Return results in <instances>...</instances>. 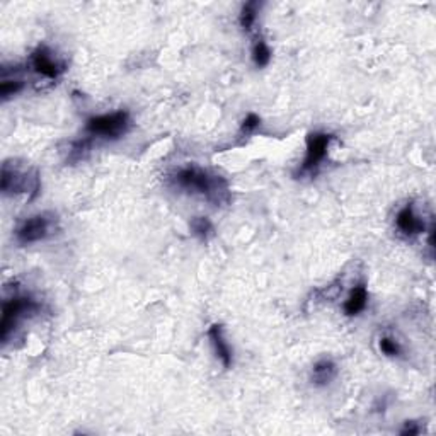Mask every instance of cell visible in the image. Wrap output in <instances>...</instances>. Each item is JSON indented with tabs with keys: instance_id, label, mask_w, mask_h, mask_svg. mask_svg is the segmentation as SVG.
<instances>
[{
	"instance_id": "6da1fadb",
	"label": "cell",
	"mask_w": 436,
	"mask_h": 436,
	"mask_svg": "<svg viewBox=\"0 0 436 436\" xmlns=\"http://www.w3.org/2000/svg\"><path fill=\"white\" fill-rule=\"evenodd\" d=\"M169 181L174 188L183 189L189 194H200L215 206L227 205L230 201V188L227 179L194 164L179 167L178 171L172 172Z\"/></svg>"
},
{
	"instance_id": "7a4b0ae2",
	"label": "cell",
	"mask_w": 436,
	"mask_h": 436,
	"mask_svg": "<svg viewBox=\"0 0 436 436\" xmlns=\"http://www.w3.org/2000/svg\"><path fill=\"white\" fill-rule=\"evenodd\" d=\"M40 309L41 305L36 300L26 295H14L4 302L2 321H0V339H2V343H7L9 336L16 329L17 324L28 315L36 314Z\"/></svg>"
},
{
	"instance_id": "3957f363",
	"label": "cell",
	"mask_w": 436,
	"mask_h": 436,
	"mask_svg": "<svg viewBox=\"0 0 436 436\" xmlns=\"http://www.w3.org/2000/svg\"><path fill=\"white\" fill-rule=\"evenodd\" d=\"M132 119H129L128 111H115L110 115L92 116L85 123V132L90 137L105 138V140H118L123 135H127Z\"/></svg>"
},
{
	"instance_id": "277c9868",
	"label": "cell",
	"mask_w": 436,
	"mask_h": 436,
	"mask_svg": "<svg viewBox=\"0 0 436 436\" xmlns=\"http://www.w3.org/2000/svg\"><path fill=\"white\" fill-rule=\"evenodd\" d=\"M57 217L48 213H38L26 218L16 230V240L21 245L43 243L57 230Z\"/></svg>"
},
{
	"instance_id": "5b68a950",
	"label": "cell",
	"mask_w": 436,
	"mask_h": 436,
	"mask_svg": "<svg viewBox=\"0 0 436 436\" xmlns=\"http://www.w3.org/2000/svg\"><path fill=\"white\" fill-rule=\"evenodd\" d=\"M0 191L6 196L14 193H33V196H36L40 191L38 172H21L6 162L2 166V174H0Z\"/></svg>"
},
{
	"instance_id": "8992f818",
	"label": "cell",
	"mask_w": 436,
	"mask_h": 436,
	"mask_svg": "<svg viewBox=\"0 0 436 436\" xmlns=\"http://www.w3.org/2000/svg\"><path fill=\"white\" fill-rule=\"evenodd\" d=\"M332 142V135L322 132H314L307 135V150L304 162L300 166V174H315L326 159L327 150Z\"/></svg>"
},
{
	"instance_id": "52a82bcc",
	"label": "cell",
	"mask_w": 436,
	"mask_h": 436,
	"mask_svg": "<svg viewBox=\"0 0 436 436\" xmlns=\"http://www.w3.org/2000/svg\"><path fill=\"white\" fill-rule=\"evenodd\" d=\"M29 65H31V68L38 75L50 80L58 79V77L67 70V65L55 57L53 51L45 45H40L33 51L31 58H29Z\"/></svg>"
},
{
	"instance_id": "ba28073f",
	"label": "cell",
	"mask_w": 436,
	"mask_h": 436,
	"mask_svg": "<svg viewBox=\"0 0 436 436\" xmlns=\"http://www.w3.org/2000/svg\"><path fill=\"white\" fill-rule=\"evenodd\" d=\"M208 339L213 346L215 355L220 361H222L223 368H230L234 363V353H232L230 344L227 343L225 336H223V327L222 324H213L208 329Z\"/></svg>"
},
{
	"instance_id": "9c48e42d",
	"label": "cell",
	"mask_w": 436,
	"mask_h": 436,
	"mask_svg": "<svg viewBox=\"0 0 436 436\" xmlns=\"http://www.w3.org/2000/svg\"><path fill=\"white\" fill-rule=\"evenodd\" d=\"M395 227L400 234H404L408 237H414V235H420L421 232L425 230V222L418 217L416 211H414V206L409 203V205L403 206V208L399 210V213H397Z\"/></svg>"
},
{
	"instance_id": "30bf717a",
	"label": "cell",
	"mask_w": 436,
	"mask_h": 436,
	"mask_svg": "<svg viewBox=\"0 0 436 436\" xmlns=\"http://www.w3.org/2000/svg\"><path fill=\"white\" fill-rule=\"evenodd\" d=\"M338 377V365L331 360V358H322V360L315 361L312 366V373H310V382L315 387H326Z\"/></svg>"
},
{
	"instance_id": "8fae6325",
	"label": "cell",
	"mask_w": 436,
	"mask_h": 436,
	"mask_svg": "<svg viewBox=\"0 0 436 436\" xmlns=\"http://www.w3.org/2000/svg\"><path fill=\"white\" fill-rule=\"evenodd\" d=\"M366 305H368V290H366L365 283H360L353 288L348 299L344 300L343 310L348 317H355V315L363 312Z\"/></svg>"
},
{
	"instance_id": "7c38bea8",
	"label": "cell",
	"mask_w": 436,
	"mask_h": 436,
	"mask_svg": "<svg viewBox=\"0 0 436 436\" xmlns=\"http://www.w3.org/2000/svg\"><path fill=\"white\" fill-rule=\"evenodd\" d=\"M259 9H261V4L256 2V0H250V2H245L244 6H243V9H240L239 24H240V28H243L245 33L252 31L254 24H256V21H257Z\"/></svg>"
},
{
	"instance_id": "4fadbf2b",
	"label": "cell",
	"mask_w": 436,
	"mask_h": 436,
	"mask_svg": "<svg viewBox=\"0 0 436 436\" xmlns=\"http://www.w3.org/2000/svg\"><path fill=\"white\" fill-rule=\"evenodd\" d=\"M271 57H273V53H271V48L267 46V43L262 40L261 36L256 38L254 40L252 45V62L256 65L257 68H265L270 65Z\"/></svg>"
},
{
	"instance_id": "5bb4252c",
	"label": "cell",
	"mask_w": 436,
	"mask_h": 436,
	"mask_svg": "<svg viewBox=\"0 0 436 436\" xmlns=\"http://www.w3.org/2000/svg\"><path fill=\"white\" fill-rule=\"evenodd\" d=\"M189 230H191V234L196 237V239H200L201 243H206V240L213 235V225H211V222L206 217L191 218Z\"/></svg>"
},
{
	"instance_id": "9a60e30c",
	"label": "cell",
	"mask_w": 436,
	"mask_h": 436,
	"mask_svg": "<svg viewBox=\"0 0 436 436\" xmlns=\"http://www.w3.org/2000/svg\"><path fill=\"white\" fill-rule=\"evenodd\" d=\"M24 89V82L19 79H4L0 82V97L2 101H7L9 97L16 96L17 92Z\"/></svg>"
},
{
	"instance_id": "2e32d148",
	"label": "cell",
	"mask_w": 436,
	"mask_h": 436,
	"mask_svg": "<svg viewBox=\"0 0 436 436\" xmlns=\"http://www.w3.org/2000/svg\"><path fill=\"white\" fill-rule=\"evenodd\" d=\"M380 351L383 353V355L388 358H397L403 355V346L399 344V341H395L394 338H388V336H383V338H380Z\"/></svg>"
},
{
	"instance_id": "e0dca14e",
	"label": "cell",
	"mask_w": 436,
	"mask_h": 436,
	"mask_svg": "<svg viewBox=\"0 0 436 436\" xmlns=\"http://www.w3.org/2000/svg\"><path fill=\"white\" fill-rule=\"evenodd\" d=\"M259 124H261V118L256 113H249L244 118L243 124H240V135H250V133L256 132Z\"/></svg>"
},
{
	"instance_id": "ac0fdd59",
	"label": "cell",
	"mask_w": 436,
	"mask_h": 436,
	"mask_svg": "<svg viewBox=\"0 0 436 436\" xmlns=\"http://www.w3.org/2000/svg\"><path fill=\"white\" fill-rule=\"evenodd\" d=\"M400 435H404V436H408V435H420V428H418L416 426V422L414 421H408L405 422V426H404V430L400 431Z\"/></svg>"
}]
</instances>
